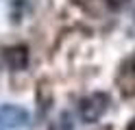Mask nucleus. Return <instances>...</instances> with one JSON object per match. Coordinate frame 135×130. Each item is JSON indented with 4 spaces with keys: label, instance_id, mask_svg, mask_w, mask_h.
<instances>
[{
    "label": "nucleus",
    "instance_id": "nucleus-2",
    "mask_svg": "<svg viewBox=\"0 0 135 130\" xmlns=\"http://www.w3.org/2000/svg\"><path fill=\"white\" fill-rule=\"evenodd\" d=\"M31 121V115L26 108L18 106V104H2L0 108V126L7 130H20L26 128Z\"/></svg>",
    "mask_w": 135,
    "mask_h": 130
},
{
    "label": "nucleus",
    "instance_id": "nucleus-3",
    "mask_svg": "<svg viewBox=\"0 0 135 130\" xmlns=\"http://www.w3.org/2000/svg\"><path fill=\"white\" fill-rule=\"evenodd\" d=\"M118 85L126 95H135V54L122 63L120 74H118Z\"/></svg>",
    "mask_w": 135,
    "mask_h": 130
},
{
    "label": "nucleus",
    "instance_id": "nucleus-5",
    "mask_svg": "<svg viewBox=\"0 0 135 130\" xmlns=\"http://www.w3.org/2000/svg\"><path fill=\"white\" fill-rule=\"evenodd\" d=\"M131 0H107V7L111 9V11H122L124 7H129Z\"/></svg>",
    "mask_w": 135,
    "mask_h": 130
},
{
    "label": "nucleus",
    "instance_id": "nucleus-1",
    "mask_svg": "<svg viewBox=\"0 0 135 130\" xmlns=\"http://www.w3.org/2000/svg\"><path fill=\"white\" fill-rule=\"evenodd\" d=\"M107 108H109V95L103 93V91H96V93H91V95L81 100L79 115L85 124H94V121H98L107 113Z\"/></svg>",
    "mask_w": 135,
    "mask_h": 130
},
{
    "label": "nucleus",
    "instance_id": "nucleus-4",
    "mask_svg": "<svg viewBox=\"0 0 135 130\" xmlns=\"http://www.w3.org/2000/svg\"><path fill=\"white\" fill-rule=\"evenodd\" d=\"M4 63L11 69L20 72L28 65V48L26 46H11L4 50Z\"/></svg>",
    "mask_w": 135,
    "mask_h": 130
},
{
    "label": "nucleus",
    "instance_id": "nucleus-6",
    "mask_svg": "<svg viewBox=\"0 0 135 130\" xmlns=\"http://www.w3.org/2000/svg\"><path fill=\"white\" fill-rule=\"evenodd\" d=\"M76 2H85V0H76Z\"/></svg>",
    "mask_w": 135,
    "mask_h": 130
}]
</instances>
